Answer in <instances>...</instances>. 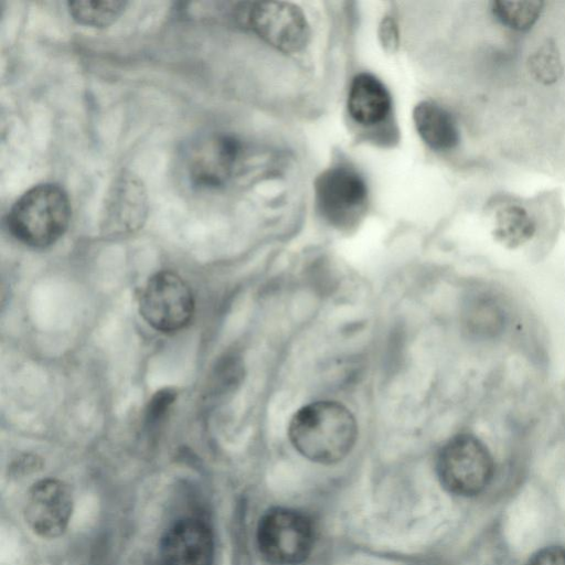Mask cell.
Returning <instances> with one entry per match:
<instances>
[{
	"label": "cell",
	"instance_id": "cell-19",
	"mask_svg": "<svg viewBox=\"0 0 565 565\" xmlns=\"http://www.w3.org/2000/svg\"><path fill=\"white\" fill-rule=\"evenodd\" d=\"M525 565H565V547H544L534 553Z\"/></svg>",
	"mask_w": 565,
	"mask_h": 565
},
{
	"label": "cell",
	"instance_id": "cell-12",
	"mask_svg": "<svg viewBox=\"0 0 565 565\" xmlns=\"http://www.w3.org/2000/svg\"><path fill=\"white\" fill-rule=\"evenodd\" d=\"M392 106L388 90L383 83L369 73L356 75L348 95L350 116L360 125L372 126L384 120Z\"/></svg>",
	"mask_w": 565,
	"mask_h": 565
},
{
	"label": "cell",
	"instance_id": "cell-11",
	"mask_svg": "<svg viewBox=\"0 0 565 565\" xmlns=\"http://www.w3.org/2000/svg\"><path fill=\"white\" fill-rule=\"evenodd\" d=\"M147 195L139 178L122 173L111 185L105 203L106 228L115 232L134 231L147 214Z\"/></svg>",
	"mask_w": 565,
	"mask_h": 565
},
{
	"label": "cell",
	"instance_id": "cell-4",
	"mask_svg": "<svg viewBox=\"0 0 565 565\" xmlns=\"http://www.w3.org/2000/svg\"><path fill=\"white\" fill-rule=\"evenodd\" d=\"M237 23L256 33L276 50L295 54L309 42L310 29L301 9L290 2L252 1L234 7Z\"/></svg>",
	"mask_w": 565,
	"mask_h": 565
},
{
	"label": "cell",
	"instance_id": "cell-18",
	"mask_svg": "<svg viewBox=\"0 0 565 565\" xmlns=\"http://www.w3.org/2000/svg\"><path fill=\"white\" fill-rule=\"evenodd\" d=\"M175 393L170 388L159 391L149 402L146 420L148 424H157L167 414L174 402Z\"/></svg>",
	"mask_w": 565,
	"mask_h": 565
},
{
	"label": "cell",
	"instance_id": "cell-6",
	"mask_svg": "<svg viewBox=\"0 0 565 565\" xmlns=\"http://www.w3.org/2000/svg\"><path fill=\"white\" fill-rule=\"evenodd\" d=\"M139 310L149 326L160 332H175L192 319L194 298L186 281L178 274L162 270L146 282Z\"/></svg>",
	"mask_w": 565,
	"mask_h": 565
},
{
	"label": "cell",
	"instance_id": "cell-10",
	"mask_svg": "<svg viewBox=\"0 0 565 565\" xmlns=\"http://www.w3.org/2000/svg\"><path fill=\"white\" fill-rule=\"evenodd\" d=\"M239 151V142L231 136L205 137L190 152L188 160L190 179L199 186H221L231 177Z\"/></svg>",
	"mask_w": 565,
	"mask_h": 565
},
{
	"label": "cell",
	"instance_id": "cell-20",
	"mask_svg": "<svg viewBox=\"0 0 565 565\" xmlns=\"http://www.w3.org/2000/svg\"><path fill=\"white\" fill-rule=\"evenodd\" d=\"M381 42L386 51L394 52L398 45V33L394 20L385 17L379 29Z\"/></svg>",
	"mask_w": 565,
	"mask_h": 565
},
{
	"label": "cell",
	"instance_id": "cell-9",
	"mask_svg": "<svg viewBox=\"0 0 565 565\" xmlns=\"http://www.w3.org/2000/svg\"><path fill=\"white\" fill-rule=\"evenodd\" d=\"M163 565H212L214 537L211 527L196 518L173 523L160 543Z\"/></svg>",
	"mask_w": 565,
	"mask_h": 565
},
{
	"label": "cell",
	"instance_id": "cell-1",
	"mask_svg": "<svg viewBox=\"0 0 565 565\" xmlns=\"http://www.w3.org/2000/svg\"><path fill=\"white\" fill-rule=\"evenodd\" d=\"M288 437L306 459L332 465L344 459L358 438L355 417L335 401H317L300 407L290 418Z\"/></svg>",
	"mask_w": 565,
	"mask_h": 565
},
{
	"label": "cell",
	"instance_id": "cell-16",
	"mask_svg": "<svg viewBox=\"0 0 565 565\" xmlns=\"http://www.w3.org/2000/svg\"><path fill=\"white\" fill-rule=\"evenodd\" d=\"M70 14L83 25L105 28L125 10V1H70Z\"/></svg>",
	"mask_w": 565,
	"mask_h": 565
},
{
	"label": "cell",
	"instance_id": "cell-5",
	"mask_svg": "<svg viewBox=\"0 0 565 565\" xmlns=\"http://www.w3.org/2000/svg\"><path fill=\"white\" fill-rule=\"evenodd\" d=\"M315 532L301 512L273 508L263 514L256 530L262 557L271 565H298L311 553Z\"/></svg>",
	"mask_w": 565,
	"mask_h": 565
},
{
	"label": "cell",
	"instance_id": "cell-2",
	"mask_svg": "<svg viewBox=\"0 0 565 565\" xmlns=\"http://www.w3.org/2000/svg\"><path fill=\"white\" fill-rule=\"evenodd\" d=\"M71 204L66 192L53 183H42L24 192L12 205L7 224L11 234L31 247L54 244L66 231Z\"/></svg>",
	"mask_w": 565,
	"mask_h": 565
},
{
	"label": "cell",
	"instance_id": "cell-8",
	"mask_svg": "<svg viewBox=\"0 0 565 565\" xmlns=\"http://www.w3.org/2000/svg\"><path fill=\"white\" fill-rule=\"evenodd\" d=\"M72 511V491L58 479L40 480L28 492L24 518L31 530L41 537L61 536L67 529Z\"/></svg>",
	"mask_w": 565,
	"mask_h": 565
},
{
	"label": "cell",
	"instance_id": "cell-13",
	"mask_svg": "<svg viewBox=\"0 0 565 565\" xmlns=\"http://www.w3.org/2000/svg\"><path fill=\"white\" fill-rule=\"evenodd\" d=\"M415 127L425 143L436 151L454 149L460 140L455 118L433 102H420L413 110Z\"/></svg>",
	"mask_w": 565,
	"mask_h": 565
},
{
	"label": "cell",
	"instance_id": "cell-14",
	"mask_svg": "<svg viewBox=\"0 0 565 565\" xmlns=\"http://www.w3.org/2000/svg\"><path fill=\"white\" fill-rule=\"evenodd\" d=\"M535 232L536 224L527 211L510 205L497 213L492 237L502 247L514 250L530 242Z\"/></svg>",
	"mask_w": 565,
	"mask_h": 565
},
{
	"label": "cell",
	"instance_id": "cell-17",
	"mask_svg": "<svg viewBox=\"0 0 565 565\" xmlns=\"http://www.w3.org/2000/svg\"><path fill=\"white\" fill-rule=\"evenodd\" d=\"M532 77L543 84H555L563 75V64L557 46L551 40L543 42L527 58Z\"/></svg>",
	"mask_w": 565,
	"mask_h": 565
},
{
	"label": "cell",
	"instance_id": "cell-15",
	"mask_svg": "<svg viewBox=\"0 0 565 565\" xmlns=\"http://www.w3.org/2000/svg\"><path fill=\"white\" fill-rule=\"evenodd\" d=\"M544 2L540 0H494L490 3L492 15L502 25L514 31H527L537 22Z\"/></svg>",
	"mask_w": 565,
	"mask_h": 565
},
{
	"label": "cell",
	"instance_id": "cell-7",
	"mask_svg": "<svg viewBox=\"0 0 565 565\" xmlns=\"http://www.w3.org/2000/svg\"><path fill=\"white\" fill-rule=\"evenodd\" d=\"M315 193L320 214L337 227H345L358 221L367 200L364 179L345 166L323 171L316 180Z\"/></svg>",
	"mask_w": 565,
	"mask_h": 565
},
{
	"label": "cell",
	"instance_id": "cell-3",
	"mask_svg": "<svg viewBox=\"0 0 565 565\" xmlns=\"http://www.w3.org/2000/svg\"><path fill=\"white\" fill-rule=\"evenodd\" d=\"M436 471L448 492L459 497H475L491 482L494 460L482 439L472 433H458L439 449Z\"/></svg>",
	"mask_w": 565,
	"mask_h": 565
}]
</instances>
